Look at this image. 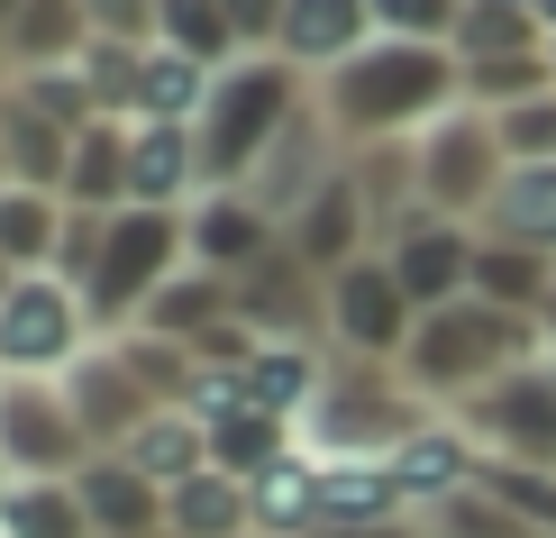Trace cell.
<instances>
[{
	"instance_id": "obj_1",
	"label": "cell",
	"mask_w": 556,
	"mask_h": 538,
	"mask_svg": "<svg viewBox=\"0 0 556 538\" xmlns=\"http://www.w3.org/2000/svg\"><path fill=\"white\" fill-rule=\"evenodd\" d=\"M319 120L346 155H375V147H410L420 128H438L456 101H466V64L456 46H410V37H375L356 64L311 83Z\"/></svg>"
},
{
	"instance_id": "obj_2",
	"label": "cell",
	"mask_w": 556,
	"mask_h": 538,
	"mask_svg": "<svg viewBox=\"0 0 556 538\" xmlns=\"http://www.w3.org/2000/svg\"><path fill=\"white\" fill-rule=\"evenodd\" d=\"M547 356V329L529 311H502V301H438V311H420V329H410L402 347V384L420 392L429 411H466L483 402V392L502 384V374L539 365Z\"/></svg>"
},
{
	"instance_id": "obj_3",
	"label": "cell",
	"mask_w": 556,
	"mask_h": 538,
	"mask_svg": "<svg viewBox=\"0 0 556 538\" xmlns=\"http://www.w3.org/2000/svg\"><path fill=\"white\" fill-rule=\"evenodd\" d=\"M301 110H311V83L292 74L283 55H238V64H219V83H211V110L192 120L201 137V174H211V192H247L256 183V165L274 155V137H283Z\"/></svg>"
},
{
	"instance_id": "obj_4",
	"label": "cell",
	"mask_w": 556,
	"mask_h": 538,
	"mask_svg": "<svg viewBox=\"0 0 556 538\" xmlns=\"http://www.w3.org/2000/svg\"><path fill=\"white\" fill-rule=\"evenodd\" d=\"M182 265H192V228H182V210H147V201L110 210L101 255H91V274H83V301H91V320H101V338L137 329L147 301L165 292Z\"/></svg>"
},
{
	"instance_id": "obj_5",
	"label": "cell",
	"mask_w": 556,
	"mask_h": 538,
	"mask_svg": "<svg viewBox=\"0 0 556 538\" xmlns=\"http://www.w3.org/2000/svg\"><path fill=\"white\" fill-rule=\"evenodd\" d=\"M402 165H410V201H420L429 220H466V228L493 220L502 183H511L502 128H493V110H475V101H456L438 128H420L402 147Z\"/></svg>"
},
{
	"instance_id": "obj_6",
	"label": "cell",
	"mask_w": 556,
	"mask_h": 538,
	"mask_svg": "<svg viewBox=\"0 0 556 538\" xmlns=\"http://www.w3.org/2000/svg\"><path fill=\"white\" fill-rule=\"evenodd\" d=\"M420 420H429V402L402 384V365L329 356V384H319V411L301 420V438L319 456H392Z\"/></svg>"
},
{
	"instance_id": "obj_7",
	"label": "cell",
	"mask_w": 556,
	"mask_h": 538,
	"mask_svg": "<svg viewBox=\"0 0 556 538\" xmlns=\"http://www.w3.org/2000/svg\"><path fill=\"white\" fill-rule=\"evenodd\" d=\"M410 329H420V301L402 292V274H392V255H356V265H338L329 284H319V338H329V356H365V365H402Z\"/></svg>"
},
{
	"instance_id": "obj_8",
	"label": "cell",
	"mask_w": 556,
	"mask_h": 538,
	"mask_svg": "<svg viewBox=\"0 0 556 538\" xmlns=\"http://www.w3.org/2000/svg\"><path fill=\"white\" fill-rule=\"evenodd\" d=\"M83 347H101L91 301L64 274H18L10 301H0V365L10 374H64Z\"/></svg>"
},
{
	"instance_id": "obj_9",
	"label": "cell",
	"mask_w": 556,
	"mask_h": 538,
	"mask_svg": "<svg viewBox=\"0 0 556 538\" xmlns=\"http://www.w3.org/2000/svg\"><path fill=\"white\" fill-rule=\"evenodd\" d=\"M0 456L10 475H83L91 438L55 374H0Z\"/></svg>"
},
{
	"instance_id": "obj_10",
	"label": "cell",
	"mask_w": 556,
	"mask_h": 538,
	"mask_svg": "<svg viewBox=\"0 0 556 538\" xmlns=\"http://www.w3.org/2000/svg\"><path fill=\"white\" fill-rule=\"evenodd\" d=\"M55 384H64V402H74V420H83V438H91V456H119L128 438L147 429L155 411H165V402H155L147 384H137V365L119 356V338H101V347H83V356H74V365L55 374Z\"/></svg>"
},
{
	"instance_id": "obj_11",
	"label": "cell",
	"mask_w": 556,
	"mask_h": 538,
	"mask_svg": "<svg viewBox=\"0 0 556 538\" xmlns=\"http://www.w3.org/2000/svg\"><path fill=\"white\" fill-rule=\"evenodd\" d=\"M483 438V456H520V465H556V356L502 374L483 402L456 411Z\"/></svg>"
},
{
	"instance_id": "obj_12",
	"label": "cell",
	"mask_w": 556,
	"mask_h": 538,
	"mask_svg": "<svg viewBox=\"0 0 556 538\" xmlns=\"http://www.w3.org/2000/svg\"><path fill=\"white\" fill-rule=\"evenodd\" d=\"M383 465H392V484H402V511H410V521H429V511H447L456 493H475V475H483V438H475L456 411H429Z\"/></svg>"
},
{
	"instance_id": "obj_13",
	"label": "cell",
	"mask_w": 556,
	"mask_h": 538,
	"mask_svg": "<svg viewBox=\"0 0 556 538\" xmlns=\"http://www.w3.org/2000/svg\"><path fill=\"white\" fill-rule=\"evenodd\" d=\"M192 411H201V438H211V465H219V475H238V484H256L265 465H283L301 448V429H292V420H274L265 402H247L238 374H211Z\"/></svg>"
},
{
	"instance_id": "obj_14",
	"label": "cell",
	"mask_w": 556,
	"mask_h": 538,
	"mask_svg": "<svg viewBox=\"0 0 556 538\" xmlns=\"http://www.w3.org/2000/svg\"><path fill=\"white\" fill-rule=\"evenodd\" d=\"M182 228H192V265L228 274V284H247L256 265L283 255V220H274L256 192H201L192 210H182Z\"/></svg>"
},
{
	"instance_id": "obj_15",
	"label": "cell",
	"mask_w": 556,
	"mask_h": 538,
	"mask_svg": "<svg viewBox=\"0 0 556 538\" xmlns=\"http://www.w3.org/2000/svg\"><path fill=\"white\" fill-rule=\"evenodd\" d=\"M475 238H483V228H466V220H429V210H410V220L383 238V255H392V274H402V292L420 301V311H438V301H466L475 292Z\"/></svg>"
},
{
	"instance_id": "obj_16",
	"label": "cell",
	"mask_w": 556,
	"mask_h": 538,
	"mask_svg": "<svg viewBox=\"0 0 556 538\" xmlns=\"http://www.w3.org/2000/svg\"><path fill=\"white\" fill-rule=\"evenodd\" d=\"M375 46V0H283V28H274V55L292 64L301 83L338 74Z\"/></svg>"
},
{
	"instance_id": "obj_17",
	"label": "cell",
	"mask_w": 556,
	"mask_h": 538,
	"mask_svg": "<svg viewBox=\"0 0 556 538\" xmlns=\"http://www.w3.org/2000/svg\"><path fill=\"white\" fill-rule=\"evenodd\" d=\"M201 192H211V174H201V137L192 128H165V120H128V201L192 210Z\"/></svg>"
},
{
	"instance_id": "obj_18",
	"label": "cell",
	"mask_w": 556,
	"mask_h": 538,
	"mask_svg": "<svg viewBox=\"0 0 556 538\" xmlns=\"http://www.w3.org/2000/svg\"><path fill=\"white\" fill-rule=\"evenodd\" d=\"M319 384H329V347L319 338H256V356L238 365V392L265 402L274 420H292V429L319 411Z\"/></svg>"
},
{
	"instance_id": "obj_19",
	"label": "cell",
	"mask_w": 556,
	"mask_h": 538,
	"mask_svg": "<svg viewBox=\"0 0 556 538\" xmlns=\"http://www.w3.org/2000/svg\"><path fill=\"white\" fill-rule=\"evenodd\" d=\"M74 137L64 120H46L18 83H0V183H37V192H64V165H74Z\"/></svg>"
},
{
	"instance_id": "obj_20",
	"label": "cell",
	"mask_w": 556,
	"mask_h": 538,
	"mask_svg": "<svg viewBox=\"0 0 556 538\" xmlns=\"http://www.w3.org/2000/svg\"><path fill=\"white\" fill-rule=\"evenodd\" d=\"M74 493L91 511V538H155L165 529V484H147L128 456H83Z\"/></svg>"
},
{
	"instance_id": "obj_21",
	"label": "cell",
	"mask_w": 556,
	"mask_h": 538,
	"mask_svg": "<svg viewBox=\"0 0 556 538\" xmlns=\"http://www.w3.org/2000/svg\"><path fill=\"white\" fill-rule=\"evenodd\" d=\"M91 46L83 0H18L10 28H0V74H55Z\"/></svg>"
},
{
	"instance_id": "obj_22",
	"label": "cell",
	"mask_w": 556,
	"mask_h": 538,
	"mask_svg": "<svg viewBox=\"0 0 556 538\" xmlns=\"http://www.w3.org/2000/svg\"><path fill=\"white\" fill-rule=\"evenodd\" d=\"M383 521H410L392 465L383 456H319V529H383Z\"/></svg>"
},
{
	"instance_id": "obj_23",
	"label": "cell",
	"mask_w": 556,
	"mask_h": 538,
	"mask_svg": "<svg viewBox=\"0 0 556 538\" xmlns=\"http://www.w3.org/2000/svg\"><path fill=\"white\" fill-rule=\"evenodd\" d=\"M211 83H219V64H201V55H182V46L155 37V46H147V64H137V101H128V120L192 128L201 110H211Z\"/></svg>"
},
{
	"instance_id": "obj_24",
	"label": "cell",
	"mask_w": 556,
	"mask_h": 538,
	"mask_svg": "<svg viewBox=\"0 0 556 538\" xmlns=\"http://www.w3.org/2000/svg\"><path fill=\"white\" fill-rule=\"evenodd\" d=\"M547 292H556V255H547V247L502 238V228H483V238H475V301H502V311H529V320H539Z\"/></svg>"
},
{
	"instance_id": "obj_25",
	"label": "cell",
	"mask_w": 556,
	"mask_h": 538,
	"mask_svg": "<svg viewBox=\"0 0 556 538\" xmlns=\"http://www.w3.org/2000/svg\"><path fill=\"white\" fill-rule=\"evenodd\" d=\"M247 502H256V538H319V448L301 438L283 465L247 484Z\"/></svg>"
},
{
	"instance_id": "obj_26",
	"label": "cell",
	"mask_w": 556,
	"mask_h": 538,
	"mask_svg": "<svg viewBox=\"0 0 556 538\" xmlns=\"http://www.w3.org/2000/svg\"><path fill=\"white\" fill-rule=\"evenodd\" d=\"M165 529L174 538H256V502H247L238 475L201 465L192 484H174V493H165Z\"/></svg>"
},
{
	"instance_id": "obj_27",
	"label": "cell",
	"mask_w": 556,
	"mask_h": 538,
	"mask_svg": "<svg viewBox=\"0 0 556 538\" xmlns=\"http://www.w3.org/2000/svg\"><path fill=\"white\" fill-rule=\"evenodd\" d=\"M64 210H128V120H91L64 165Z\"/></svg>"
},
{
	"instance_id": "obj_28",
	"label": "cell",
	"mask_w": 556,
	"mask_h": 538,
	"mask_svg": "<svg viewBox=\"0 0 556 538\" xmlns=\"http://www.w3.org/2000/svg\"><path fill=\"white\" fill-rule=\"evenodd\" d=\"M55 247H64V192L0 183V255L18 274H55Z\"/></svg>"
},
{
	"instance_id": "obj_29",
	"label": "cell",
	"mask_w": 556,
	"mask_h": 538,
	"mask_svg": "<svg viewBox=\"0 0 556 538\" xmlns=\"http://www.w3.org/2000/svg\"><path fill=\"white\" fill-rule=\"evenodd\" d=\"M0 538H91V511L74 475H18L0 493Z\"/></svg>"
},
{
	"instance_id": "obj_30",
	"label": "cell",
	"mask_w": 556,
	"mask_h": 538,
	"mask_svg": "<svg viewBox=\"0 0 556 538\" xmlns=\"http://www.w3.org/2000/svg\"><path fill=\"white\" fill-rule=\"evenodd\" d=\"M119 456H128V465H137L147 484H165V493H174V484H192L201 465H211V438H201V411H155L147 429H137L128 448H119Z\"/></svg>"
},
{
	"instance_id": "obj_31",
	"label": "cell",
	"mask_w": 556,
	"mask_h": 538,
	"mask_svg": "<svg viewBox=\"0 0 556 538\" xmlns=\"http://www.w3.org/2000/svg\"><path fill=\"white\" fill-rule=\"evenodd\" d=\"M483 228L529 238V247L556 255V165H511V183H502V201H493V220H483Z\"/></svg>"
},
{
	"instance_id": "obj_32",
	"label": "cell",
	"mask_w": 556,
	"mask_h": 538,
	"mask_svg": "<svg viewBox=\"0 0 556 538\" xmlns=\"http://www.w3.org/2000/svg\"><path fill=\"white\" fill-rule=\"evenodd\" d=\"M155 37L182 46V55H201V64H238L247 55L238 28H228V0H155Z\"/></svg>"
},
{
	"instance_id": "obj_33",
	"label": "cell",
	"mask_w": 556,
	"mask_h": 538,
	"mask_svg": "<svg viewBox=\"0 0 556 538\" xmlns=\"http://www.w3.org/2000/svg\"><path fill=\"white\" fill-rule=\"evenodd\" d=\"M529 46H547V18H539V10L466 0V18H456V55H529Z\"/></svg>"
},
{
	"instance_id": "obj_34",
	"label": "cell",
	"mask_w": 556,
	"mask_h": 538,
	"mask_svg": "<svg viewBox=\"0 0 556 538\" xmlns=\"http://www.w3.org/2000/svg\"><path fill=\"white\" fill-rule=\"evenodd\" d=\"M456 64H466V101L475 110H511V101H529V91L556 83L547 46H529V55H456Z\"/></svg>"
},
{
	"instance_id": "obj_35",
	"label": "cell",
	"mask_w": 556,
	"mask_h": 538,
	"mask_svg": "<svg viewBox=\"0 0 556 538\" xmlns=\"http://www.w3.org/2000/svg\"><path fill=\"white\" fill-rule=\"evenodd\" d=\"M493 128H502V155L511 165H556V83L511 101V110H493Z\"/></svg>"
},
{
	"instance_id": "obj_36",
	"label": "cell",
	"mask_w": 556,
	"mask_h": 538,
	"mask_svg": "<svg viewBox=\"0 0 556 538\" xmlns=\"http://www.w3.org/2000/svg\"><path fill=\"white\" fill-rule=\"evenodd\" d=\"M466 0H375V37H410V46H456Z\"/></svg>"
},
{
	"instance_id": "obj_37",
	"label": "cell",
	"mask_w": 556,
	"mask_h": 538,
	"mask_svg": "<svg viewBox=\"0 0 556 538\" xmlns=\"http://www.w3.org/2000/svg\"><path fill=\"white\" fill-rule=\"evenodd\" d=\"M91 37H119V46H155V0H83Z\"/></svg>"
},
{
	"instance_id": "obj_38",
	"label": "cell",
	"mask_w": 556,
	"mask_h": 538,
	"mask_svg": "<svg viewBox=\"0 0 556 538\" xmlns=\"http://www.w3.org/2000/svg\"><path fill=\"white\" fill-rule=\"evenodd\" d=\"M228 28H238V46H247V55H265V46H274V28H283V0H228Z\"/></svg>"
},
{
	"instance_id": "obj_39",
	"label": "cell",
	"mask_w": 556,
	"mask_h": 538,
	"mask_svg": "<svg viewBox=\"0 0 556 538\" xmlns=\"http://www.w3.org/2000/svg\"><path fill=\"white\" fill-rule=\"evenodd\" d=\"M539 329H547V356H556V292L539 301Z\"/></svg>"
},
{
	"instance_id": "obj_40",
	"label": "cell",
	"mask_w": 556,
	"mask_h": 538,
	"mask_svg": "<svg viewBox=\"0 0 556 538\" xmlns=\"http://www.w3.org/2000/svg\"><path fill=\"white\" fill-rule=\"evenodd\" d=\"M10 284H18V265H10V255H0V301H10Z\"/></svg>"
},
{
	"instance_id": "obj_41",
	"label": "cell",
	"mask_w": 556,
	"mask_h": 538,
	"mask_svg": "<svg viewBox=\"0 0 556 538\" xmlns=\"http://www.w3.org/2000/svg\"><path fill=\"white\" fill-rule=\"evenodd\" d=\"M539 18H547V37H556V0H539Z\"/></svg>"
},
{
	"instance_id": "obj_42",
	"label": "cell",
	"mask_w": 556,
	"mask_h": 538,
	"mask_svg": "<svg viewBox=\"0 0 556 538\" xmlns=\"http://www.w3.org/2000/svg\"><path fill=\"white\" fill-rule=\"evenodd\" d=\"M10 484H18V475H10V456H0V493H10Z\"/></svg>"
},
{
	"instance_id": "obj_43",
	"label": "cell",
	"mask_w": 556,
	"mask_h": 538,
	"mask_svg": "<svg viewBox=\"0 0 556 538\" xmlns=\"http://www.w3.org/2000/svg\"><path fill=\"white\" fill-rule=\"evenodd\" d=\"M10 10H18V0H0V28H10Z\"/></svg>"
},
{
	"instance_id": "obj_44",
	"label": "cell",
	"mask_w": 556,
	"mask_h": 538,
	"mask_svg": "<svg viewBox=\"0 0 556 538\" xmlns=\"http://www.w3.org/2000/svg\"><path fill=\"white\" fill-rule=\"evenodd\" d=\"M547 74H556V37H547Z\"/></svg>"
},
{
	"instance_id": "obj_45",
	"label": "cell",
	"mask_w": 556,
	"mask_h": 538,
	"mask_svg": "<svg viewBox=\"0 0 556 538\" xmlns=\"http://www.w3.org/2000/svg\"><path fill=\"white\" fill-rule=\"evenodd\" d=\"M511 10H539V0H511Z\"/></svg>"
},
{
	"instance_id": "obj_46",
	"label": "cell",
	"mask_w": 556,
	"mask_h": 538,
	"mask_svg": "<svg viewBox=\"0 0 556 538\" xmlns=\"http://www.w3.org/2000/svg\"><path fill=\"white\" fill-rule=\"evenodd\" d=\"M155 538H174V529H155Z\"/></svg>"
},
{
	"instance_id": "obj_47",
	"label": "cell",
	"mask_w": 556,
	"mask_h": 538,
	"mask_svg": "<svg viewBox=\"0 0 556 538\" xmlns=\"http://www.w3.org/2000/svg\"><path fill=\"white\" fill-rule=\"evenodd\" d=\"M0 374H10V365H0Z\"/></svg>"
}]
</instances>
